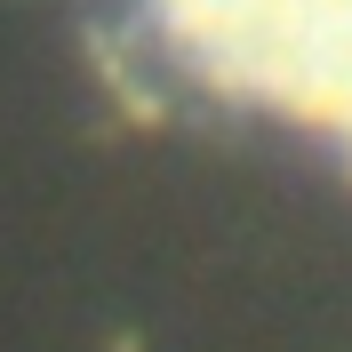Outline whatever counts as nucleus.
<instances>
[{
	"label": "nucleus",
	"instance_id": "obj_1",
	"mask_svg": "<svg viewBox=\"0 0 352 352\" xmlns=\"http://www.w3.org/2000/svg\"><path fill=\"white\" fill-rule=\"evenodd\" d=\"M136 32L208 104L352 176V0H129Z\"/></svg>",
	"mask_w": 352,
	"mask_h": 352
}]
</instances>
